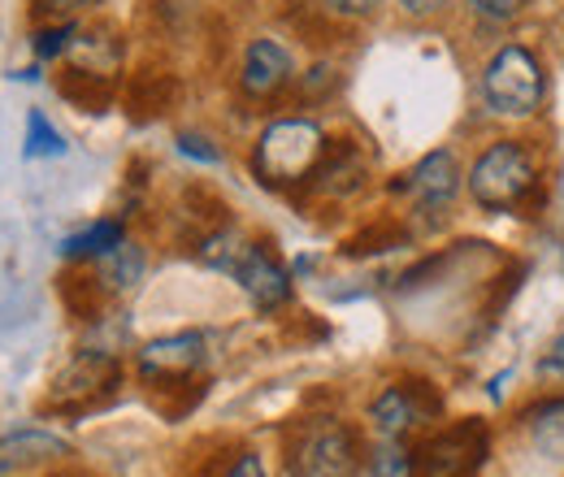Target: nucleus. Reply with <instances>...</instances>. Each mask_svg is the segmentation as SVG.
<instances>
[{
	"label": "nucleus",
	"mask_w": 564,
	"mask_h": 477,
	"mask_svg": "<svg viewBox=\"0 0 564 477\" xmlns=\"http://www.w3.org/2000/svg\"><path fill=\"white\" fill-rule=\"evenodd\" d=\"M286 78H291V53L282 48L279 40H257V44L243 53V74H239V83H243L248 96L265 100V96H274V91L286 87Z\"/></svg>",
	"instance_id": "obj_9"
},
{
	"label": "nucleus",
	"mask_w": 564,
	"mask_h": 477,
	"mask_svg": "<svg viewBox=\"0 0 564 477\" xmlns=\"http://www.w3.org/2000/svg\"><path fill=\"white\" fill-rule=\"evenodd\" d=\"M534 156L521 148V143H512V139H503V143H491L482 156H478V165H474V174H469V192H474V200L482 208H512L521 205L525 196H530V187H534Z\"/></svg>",
	"instance_id": "obj_3"
},
{
	"label": "nucleus",
	"mask_w": 564,
	"mask_h": 477,
	"mask_svg": "<svg viewBox=\"0 0 564 477\" xmlns=\"http://www.w3.org/2000/svg\"><path fill=\"white\" fill-rule=\"evenodd\" d=\"M391 192L404 196L417 213H443V208L456 200V192H460V165H456V156L447 148L425 152L422 161Z\"/></svg>",
	"instance_id": "obj_5"
},
{
	"label": "nucleus",
	"mask_w": 564,
	"mask_h": 477,
	"mask_svg": "<svg viewBox=\"0 0 564 477\" xmlns=\"http://www.w3.org/2000/svg\"><path fill=\"white\" fill-rule=\"evenodd\" d=\"M360 474V456H356L352 430H344L339 421H317L308 425L291 456H286V477H356Z\"/></svg>",
	"instance_id": "obj_4"
},
{
	"label": "nucleus",
	"mask_w": 564,
	"mask_h": 477,
	"mask_svg": "<svg viewBox=\"0 0 564 477\" xmlns=\"http://www.w3.org/2000/svg\"><path fill=\"white\" fill-rule=\"evenodd\" d=\"M118 243H122V226L118 221H96V226L78 230V235H70L62 243V257H70V261H100Z\"/></svg>",
	"instance_id": "obj_13"
},
{
	"label": "nucleus",
	"mask_w": 564,
	"mask_h": 477,
	"mask_svg": "<svg viewBox=\"0 0 564 477\" xmlns=\"http://www.w3.org/2000/svg\"><path fill=\"white\" fill-rule=\"evenodd\" d=\"M400 4H404L413 18H430V13H438L447 0H400Z\"/></svg>",
	"instance_id": "obj_23"
},
{
	"label": "nucleus",
	"mask_w": 564,
	"mask_h": 477,
	"mask_svg": "<svg viewBox=\"0 0 564 477\" xmlns=\"http://www.w3.org/2000/svg\"><path fill=\"white\" fill-rule=\"evenodd\" d=\"M525 430H530L539 452L564 460V400H547L534 412H525Z\"/></svg>",
	"instance_id": "obj_12"
},
{
	"label": "nucleus",
	"mask_w": 564,
	"mask_h": 477,
	"mask_svg": "<svg viewBox=\"0 0 564 477\" xmlns=\"http://www.w3.org/2000/svg\"><path fill=\"white\" fill-rule=\"evenodd\" d=\"M539 373H561V378H564V335L552 343V351L539 360Z\"/></svg>",
	"instance_id": "obj_21"
},
{
	"label": "nucleus",
	"mask_w": 564,
	"mask_h": 477,
	"mask_svg": "<svg viewBox=\"0 0 564 477\" xmlns=\"http://www.w3.org/2000/svg\"><path fill=\"white\" fill-rule=\"evenodd\" d=\"M62 152H66L62 131L40 109H31L26 113V156H62Z\"/></svg>",
	"instance_id": "obj_16"
},
{
	"label": "nucleus",
	"mask_w": 564,
	"mask_h": 477,
	"mask_svg": "<svg viewBox=\"0 0 564 477\" xmlns=\"http://www.w3.org/2000/svg\"><path fill=\"white\" fill-rule=\"evenodd\" d=\"M140 273H143V252L135 243H127V239L100 257V282L109 291H131L140 282Z\"/></svg>",
	"instance_id": "obj_14"
},
{
	"label": "nucleus",
	"mask_w": 564,
	"mask_h": 477,
	"mask_svg": "<svg viewBox=\"0 0 564 477\" xmlns=\"http://www.w3.org/2000/svg\"><path fill=\"white\" fill-rule=\"evenodd\" d=\"M178 152L183 156H196V161H221V152L217 148H209V139H200V135H178Z\"/></svg>",
	"instance_id": "obj_19"
},
{
	"label": "nucleus",
	"mask_w": 564,
	"mask_h": 477,
	"mask_svg": "<svg viewBox=\"0 0 564 477\" xmlns=\"http://www.w3.org/2000/svg\"><path fill=\"white\" fill-rule=\"evenodd\" d=\"M369 477H417V465H413V456H409V447L400 438H387L369 456Z\"/></svg>",
	"instance_id": "obj_15"
},
{
	"label": "nucleus",
	"mask_w": 564,
	"mask_h": 477,
	"mask_svg": "<svg viewBox=\"0 0 564 477\" xmlns=\"http://www.w3.org/2000/svg\"><path fill=\"white\" fill-rule=\"evenodd\" d=\"M40 4H48V9L66 13V9H83V4H91V0H40Z\"/></svg>",
	"instance_id": "obj_24"
},
{
	"label": "nucleus",
	"mask_w": 564,
	"mask_h": 477,
	"mask_svg": "<svg viewBox=\"0 0 564 477\" xmlns=\"http://www.w3.org/2000/svg\"><path fill=\"white\" fill-rule=\"evenodd\" d=\"M322 156H326V135H322L317 122H308V118H282L274 127H265V135L257 139L252 170L261 174V183L286 187V183H300V178L317 174Z\"/></svg>",
	"instance_id": "obj_1"
},
{
	"label": "nucleus",
	"mask_w": 564,
	"mask_h": 477,
	"mask_svg": "<svg viewBox=\"0 0 564 477\" xmlns=\"http://www.w3.org/2000/svg\"><path fill=\"white\" fill-rule=\"evenodd\" d=\"M469 4H474V13H478L482 22H495V26L517 22V18L525 13V0H469Z\"/></svg>",
	"instance_id": "obj_17"
},
{
	"label": "nucleus",
	"mask_w": 564,
	"mask_h": 477,
	"mask_svg": "<svg viewBox=\"0 0 564 477\" xmlns=\"http://www.w3.org/2000/svg\"><path fill=\"white\" fill-rule=\"evenodd\" d=\"M382 0H326L330 13H344V18H360V13H373Z\"/></svg>",
	"instance_id": "obj_20"
},
{
	"label": "nucleus",
	"mask_w": 564,
	"mask_h": 477,
	"mask_svg": "<svg viewBox=\"0 0 564 477\" xmlns=\"http://www.w3.org/2000/svg\"><path fill=\"white\" fill-rule=\"evenodd\" d=\"M205 365V339L200 335H170V339L148 343L140 351V373L148 382L165 378H187Z\"/></svg>",
	"instance_id": "obj_8"
},
{
	"label": "nucleus",
	"mask_w": 564,
	"mask_h": 477,
	"mask_svg": "<svg viewBox=\"0 0 564 477\" xmlns=\"http://www.w3.org/2000/svg\"><path fill=\"white\" fill-rule=\"evenodd\" d=\"M226 273H230V278L248 291V300H252L257 308H265V313H274V308H282V304L291 300V273L282 270L265 248H257V243H243V248L235 252V261H230Z\"/></svg>",
	"instance_id": "obj_6"
},
{
	"label": "nucleus",
	"mask_w": 564,
	"mask_h": 477,
	"mask_svg": "<svg viewBox=\"0 0 564 477\" xmlns=\"http://www.w3.org/2000/svg\"><path fill=\"white\" fill-rule=\"evenodd\" d=\"M78 35V26H53V31H40L35 35V57H44V62H53V57H62L66 48H70V40Z\"/></svg>",
	"instance_id": "obj_18"
},
{
	"label": "nucleus",
	"mask_w": 564,
	"mask_h": 477,
	"mask_svg": "<svg viewBox=\"0 0 564 477\" xmlns=\"http://www.w3.org/2000/svg\"><path fill=\"white\" fill-rule=\"evenodd\" d=\"M482 96L503 118H534L543 105V69L534 62V53L517 44L499 48L482 74Z\"/></svg>",
	"instance_id": "obj_2"
},
{
	"label": "nucleus",
	"mask_w": 564,
	"mask_h": 477,
	"mask_svg": "<svg viewBox=\"0 0 564 477\" xmlns=\"http://www.w3.org/2000/svg\"><path fill=\"white\" fill-rule=\"evenodd\" d=\"M66 452H70V443L62 434H48V430H13V434L0 438V477L35 469V465L57 460Z\"/></svg>",
	"instance_id": "obj_10"
},
{
	"label": "nucleus",
	"mask_w": 564,
	"mask_h": 477,
	"mask_svg": "<svg viewBox=\"0 0 564 477\" xmlns=\"http://www.w3.org/2000/svg\"><path fill=\"white\" fill-rule=\"evenodd\" d=\"M230 477H270L265 474V465H261V456H243L235 469H230Z\"/></svg>",
	"instance_id": "obj_22"
},
{
	"label": "nucleus",
	"mask_w": 564,
	"mask_h": 477,
	"mask_svg": "<svg viewBox=\"0 0 564 477\" xmlns=\"http://www.w3.org/2000/svg\"><path fill=\"white\" fill-rule=\"evenodd\" d=\"M369 416H373V430H378L382 438H404V434L425 416V409L417 404L413 387H387V391L373 400Z\"/></svg>",
	"instance_id": "obj_11"
},
{
	"label": "nucleus",
	"mask_w": 564,
	"mask_h": 477,
	"mask_svg": "<svg viewBox=\"0 0 564 477\" xmlns=\"http://www.w3.org/2000/svg\"><path fill=\"white\" fill-rule=\"evenodd\" d=\"M482 452H487L482 425L465 421L425 447V477H469L482 465Z\"/></svg>",
	"instance_id": "obj_7"
}]
</instances>
